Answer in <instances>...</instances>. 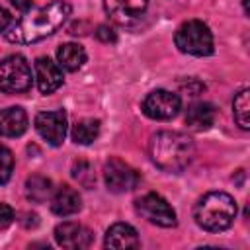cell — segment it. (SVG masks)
<instances>
[{
    "mask_svg": "<svg viewBox=\"0 0 250 250\" xmlns=\"http://www.w3.org/2000/svg\"><path fill=\"white\" fill-rule=\"evenodd\" d=\"M104 180H105V186H107L109 191L125 193V191H131L139 186L141 176L133 166H129L121 158L113 156L104 166Z\"/></svg>",
    "mask_w": 250,
    "mask_h": 250,
    "instance_id": "obj_7",
    "label": "cell"
},
{
    "mask_svg": "<svg viewBox=\"0 0 250 250\" xmlns=\"http://www.w3.org/2000/svg\"><path fill=\"white\" fill-rule=\"evenodd\" d=\"M180 107H182L180 96L168 90H152L143 100V113L156 121H166L176 117Z\"/></svg>",
    "mask_w": 250,
    "mask_h": 250,
    "instance_id": "obj_8",
    "label": "cell"
},
{
    "mask_svg": "<svg viewBox=\"0 0 250 250\" xmlns=\"http://www.w3.org/2000/svg\"><path fill=\"white\" fill-rule=\"evenodd\" d=\"M31 66L21 55H10L0 61V92L23 94L31 88Z\"/></svg>",
    "mask_w": 250,
    "mask_h": 250,
    "instance_id": "obj_5",
    "label": "cell"
},
{
    "mask_svg": "<svg viewBox=\"0 0 250 250\" xmlns=\"http://www.w3.org/2000/svg\"><path fill=\"white\" fill-rule=\"evenodd\" d=\"M193 219L203 230H227L236 219V203L232 195L225 191H209L195 203Z\"/></svg>",
    "mask_w": 250,
    "mask_h": 250,
    "instance_id": "obj_3",
    "label": "cell"
},
{
    "mask_svg": "<svg viewBox=\"0 0 250 250\" xmlns=\"http://www.w3.org/2000/svg\"><path fill=\"white\" fill-rule=\"evenodd\" d=\"M53 191H55L53 182L41 174H33L25 182V195L33 203H45L47 199H51Z\"/></svg>",
    "mask_w": 250,
    "mask_h": 250,
    "instance_id": "obj_18",
    "label": "cell"
},
{
    "mask_svg": "<svg viewBox=\"0 0 250 250\" xmlns=\"http://www.w3.org/2000/svg\"><path fill=\"white\" fill-rule=\"evenodd\" d=\"M215 107L209 102H195L186 111V123L193 131H207L215 123Z\"/></svg>",
    "mask_w": 250,
    "mask_h": 250,
    "instance_id": "obj_16",
    "label": "cell"
},
{
    "mask_svg": "<svg viewBox=\"0 0 250 250\" xmlns=\"http://www.w3.org/2000/svg\"><path fill=\"white\" fill-rule=\"evenodd\" d=\"M72 176L82 184V186H92L94 184V172L88 162H76L72 166Z\"/></svg>",
    "mask_w": 250,
    "mask_h": 250,
    "instance_id": "obj_22",
    "label": "cell"
},
{
    "mask_svg": "<svg viewBox=\"0 0 250 250\" xmlns=\"http://www.w3.org/2000/svg\"><path fill=\"white\" fill-rule=\"evenodd\" d=\"M10 4L14 6V8H18V10H29L31 8V4H33V0H10Z\"/></svg>",
    "mask_w": 250,
    "mask_h": 250,
    "instance_id": "obj_26",
    "label": "cell"
},
{
    "mask_svg": "<svg viewBox=\"0 0 250 250\" xmlns=\"http://www.w3.org/2000/svg\"><path fill=\"white\" fill-rule=\"evenodd\" d=\"M105 248H139L141 240L137 230L127 223H115L107 229L104 238Z\"/></svg>",
    "mask_w": 250,
    "mask_h": 250,
    "instance_id": "obj_14",
    "label": "cell"
},
{
    "mask_svg": "<svg viewBox=\"0 0 250 250\" xmlns=\"http://www.w3.org/2000/svg\"><path fill=\"white\" fill-rule=\"evenodd\" d=\"M100 129H102V123L100 119H92V117H86V119H80L74 123L72 127V141L76 145H90L98 139L100 135Z\"/></svg>",
    "mask_w": 250,
    "mask_h": 250,
    "instance_id": "obj_19",
    "label": "cell"
},
{
    "mask_svg": "<svg viewBox=\"0 0 250 250\" xmlns=\"http://www.w3.org/2000/svg\"><path fill=\"white\" fill-rule=\"evenodd\" d=\"M14 219H16L14 209L8 203H0V229H8L14 223Z\"/></svg>",
    "mask_w": 250,
    "mask_h": 250,
    "instance_id": "obj_23",
    "label": "cell"
},
{
    "mask_svg": "<svg viewBox=\"0 0 250 250\" xmlns=\"http://www.w3.org/2000/svg\"><path fill=\"white\" fill-rule=\"evenodd\" d=\"M27 125V113L21 107L0 109V137H21Z\"/></svg>",
    "mask_w": 250,
    "mask_h": 250,
    "instance_id": "obj_15",
    "label": "cell"
},
{
    "mask_svg": "<svg viewBox=\"0 0 250 250\" xmlns=\"http://www.w3.org/2000/svg\"><path fill=\"white\" fill-rule=\"evenodd\" d=\"M96 37H98L102 43H115V39H117L115 31H113L109 25H98V29H96Z\"/></svg>",
    "mask_w": 250,
    "mask_h": 250,
    "instance_id": "obj_24",
    "label": "cell"
},
{
    "mask_svg": "<svg viewBox=\"0 0 250 250\" xmlns=\"http://www.w3.org/2000/svg\"><path fill=\"white\" fill-rule=\"evenodd\" d=\"M55 240L59 246L68 250H84L94 242V234L88 227L72 221H64L55 227Z\"/></svg>",
    "mask_w": 250,
    "mask_h": 250,
    "instance_id": "obj_10",
    "label": "cell"
},
{
    "mask_svg": "<svg viewBox=\"0 0 250 250\" xmlns=\"http://www.w3.org/2000/svg\"><path fill=\"white\" fill-rule=\"evenodd\" d=\"M57 62L61 68H64L68 72H76L86 62V51L78 43H64L57 51Z\"/></svg>",
    "mask_w": 250,
    "mask_h": 250,
    "instance_id": "obj_17",
    "label": "cell"
},
{
    "mask_svg": "<svg viewBox=\"0 0 250 250\" xmlns=\"http://www.w3.org/2000/svg\"><path fill=\"white\" fill-rule=\"evenodd\" d=\"M35 80L41 94H53L62 86V68L49 57H39L35 61Z\"/></svg>",
    "mask_w": 250,
    "mask_h": 250,
    "instance_id": "obj_12",
    "label": "cell"
},
{
    "mask_svg": "<svg viewBox=\"0 0 250 250\" xmlns=\"http://www.w3.org/2000/svg\"><path fill=\"white\" fill-rule=\"evenodd\" d=\"M104 8L115 23L129 25L146 12L148 0H104Z\"/></svg>",
    "mask_w": 250,
    "mask_h": 250,
    "instance_id": "obj_11",
    "label": "cell"
},
{
    "mask_svg": "<svg viewBox=\"0 0 250 250\" xmlns=\"http://www.w3.org/2000/svg\"><path fill=\"white\" fill-rule=\"evenodd\" d=\"M150 160L164 172L180 174L184 172L195 154V145L191 137L180 131H158L148 141Z\"/></svg>",
    "mask_w": 250,
    "mask_h": 250,
    "instance_id": "obj_2",
    "label": "cell"
},
{
    "mask_svg": "<svg viewBox=\"0 0 250 250\" xmlns=\"http://www.w3.org/2000/svg\"><path fill=\"white\" fill-rule=\"evenodd\" d=\"M12 172H14V154L6 145L0 143V186L12 178Z\"/></svg>",
    "mask_w": 250,
    "mask_h": 250,
    "instance_id": "obj_21",
    "label": "cell"
},
{
    "mask_svg": "<svg viewBox=\"0 0 250 250\" xmlns=\"http://www.w3.org/2000/svg\"><path fill=\"white\" fill-rule=\"evenodd\" d=\"M35 131L51 146H61L66 137V113L62 109L37 113L35 115Z\"/></svg>",
    "mask_w": 250,
    "mask_h": 250,
    "instance_id": "obj_9",
    "label": "cell"
},
{
    "mask_svg": "<svg viewBox=\"0 0 250 250\" xmlns=\"http://www.w3.org/2000/svg\"><path fill=\"white\" fill-rule=\"evenodd\" d=\"M135 211L152 225L170 229L176 227V211L160 193H145L135 201Z\"/></svg>",
    "mask_w": 250,
    "mask_h": 250,
    "instance_id": "obj_6",
    "label": "cell"
},
{
    "mask_svg": "<svg viewBox=\"0 0 250 250\" xmlns=\"http://www.w3.org/2000/svg\"><path fill=\"white\" fill-rule=\"evenodd\" d=\"M12 23V16L6 8H0V31H6Z\"/></svg>",
    "mask_w": 250,
    "mask_h": 250,
    "instance_id": "obj_25",
    "label": "cell"
},
{
    "mask_svg": "<svg viewBox=\"0 0 250 250\" xmlns=\"http://www.w3.org/2000/svg\"><path fill=\"white\" fill-rule=\"evenodd\" d=\"M70 12H72V8L68 2L53 0L47 6L27 12L21 20L12 23L4 31V35L10 43H18V45L37 43V41L53 35L59 27H62L64 21L68 20Z\"/></svg>",
    "mask_w": 250,
    "mask_h": 250,
    "instance_id": "obj_1",
    "label": "cell"
},
{
    "mask_svg": "<svg viewBox=\"0 0 250 250\" xmlns=\"http://www.w3.org/2000/svg\"><path fill=\"white\" fill-rule=\"evenodd\" d=\"M174 41H176V47L186 55L207 57L213 53V33L199 20L184 21L176 31Z\"/></svg>",
    "mask_w": 250,
    "mask_h": 250,
    "instance_id": "obj_4",
    "label": "cell"
},
{
    "mask_svg": "<svg viewBox=\"0 0 250 250\" xmlns=\"http://www.w3.org/2000/svg\"><path fill=\"white\" fill-rule=\"evenodd\" d=\"M82 207V199L78 195V191L70 186H59L53 195H51V211L59 217H68L78 213Z\"/></svg>",
    "mask_w": 250,
    "mask_h": 250,
    "instance_id": "obj_13",
    "label": "cell"
},
{
    "mask_svg": "<svg viewBox=\"0 0 250 250\" xmlns=\"http://www.w3.org/2000/svg\"><path fill=\"white\" fill-rule=\"evenodd\" d=\"M250 92L248 90H240L234 100H232V113H234V121L238 123L240 129H250Z\"/></svg>",
    "mask_w": 250,
    "mask_h": 250,
    "instance_id": "obj_20",
    "label": "cell"
}]
</instances>
